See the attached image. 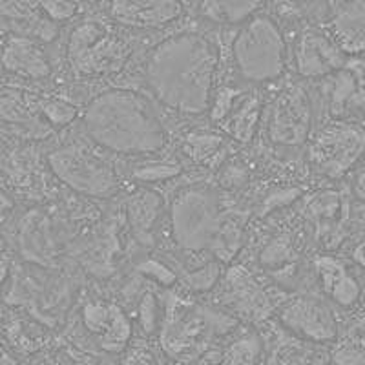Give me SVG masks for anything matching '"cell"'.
<instances>
[{"label": "cell", "mask_w": 365, "mask_h": 365, "mask_svg": "<svg viewBox=\"0 0 365 365\" xmlns=\"http://www.w3.org/2000/svg\"><path fill=\"white\" fill-rule=\"evenodd\" d=\"M217 48L195 31L172 35L150 51L145 81L155 99L179 113L200 115L210 108Z\"/></svg>", "instance_id": "cell-1"}, {"label": "cell", "mask_w": 365, "mask_h": 365, "mask_svg": "<svg viewBox=\"0 0 365 365\" xmlns=\"http://www.w3.org/2000/svg\"><path fill=\"white\" fill-rule=\"evenodd\" d=\"M84 132L113 154H155L166 145V132L154 106L130 88H112L88 103Z\"/></svg>", "instance_id": "cell-2"}, {"label": "cell", "mask_w": 365, "mask_h": 365, "mask_svg": "<svg viewBox=\"0 0 365 365\" xmlns=\"http://www.w3.org/2000/svg\"><path fill=\"white\" fill-rule=\"evenodd\" d=\"M232 58L241 79L269 83L287 66V44L282 29L269 15H254L243 22L232 42Z\"/></svg>", "instance_id": "cell-3"}, {"label": "cell", "mask_w": 365, "mask_h": 365, "mask_svg": "<svg viewBox=\"0 0 365 365\" xmlns=\"http://www.w3.org/2000/svg\"><path fill=\"white\" fill-rule=\"evenodd\" d=\"M128 44L93 19L79 22L68 35V61L83 77L115 73L128 61Z\"/></svg>", "instance_id": "cell-4"}, {"label": "cell", "mask_w": 365, "mask_h": 365, "mask_svg": "<svg viewBox=\"0 0 365 365\" xmlns=\"http://www.w3.org/2000/svg\"><path fill=\"white\" fill-rule=\"evenodd\" d=\"M221 227L217 200L208 188L192 187L175 195L170 208V228L181 249L192 252L212 249Z\"/></svg>", "instance_id": "cell-5"}, {"label": "cell", "mask_w": 365, "mask_h": 365, "mask_svg": "<svg viewBox=\"0 0 365 365\" xmlns=\"http://www.w3.org/2000/svg\"><path fill=\"white\" fill-rule=\"evenodd\" d=\"M51 172L71 190L108 197L117 190V175L103 155L83 145H66L48 155Z\"/></svg>", "instance_id": "cell-6"}, {"label": "cell", "mask_w": 365, "mask_h": 365, "mask_svg": "<svg viewBox=\"0 0 365 365\" xmlns=\"http://www.w3.org/2000/svg\"><path fill=\"white\" fill-rule=\"evenodd\" d=\"M309 155L319 174L341 178L365 155V128L345 120L331 123L314 137Z\"/></svg>", "instance_id": "cell-7"}, {"label": "cell", "mask_w": 365, "mask_h": 365, "mask_svg": "<svg viewBox=\"0 0 365 365\" xmlns=\"http://www.w3.org/2000/svg\"><path fill=\"white\" fill-rule=\"evenodd\" d=\"M312 104L298 84L285 88L276 97L269 115V137L274 145L302 146L311 135Z\"/></svg>", "instance_id": "cell-8"}, {"label": "cell", "mask_w": 365, "mask_h": 365, "mask_svg": "<svg viewBox=\"0 0 365 365\" xmlns=\"http://www.w3.org/2000/svg\"><path fill=\"white\" fill-rule=\"evenodd\" d=\"M282 324L302 340L327 344L338 334L336 318L329 305L314 296H296L283 305Z\"/></svg>", "instance_id": "cell-9"}, {"label": "cell", "mask_w": 365, "mask_h": 365, "mask_svg": "<svg viewBox=\"0 0 365 365\" xmlns=\"http://www.w3.org/2000/svg\"><path fill=\"white\" fill-rule=\"evenodd\" d=\"M83 325L88 334L106 353H123L132 338V324L120 307L106 302H91L83 311Z\"/></svg>", "instance_id": "cell-10"}, {"label": "cell", "mask_w": 365, "mask_h": 365, "mask_svg": "<svg viewBox=\"0 0 365 365\" xmlns=\"http://www.w3.org/2000/svg\"><path fill=\"white\" fill-rule=\"evenodd\" d=\"M294 61L302 77L316 79L340 71L345 66V53L329 35L305 29L296 42Z\"/></svg>", "instance_id": "cell-11"}, {"label": "cell", "mask_w": 365, "mask_h": 365, "mask_svg": "<svg viewBox=\"0 0 365 365\" xmlns=\"http://www.w3.org/2000/svg\"><path fill=\"white\" fill-rule=\"evenodd\" d=\"M182 9L174 0H120L110 4V17L126 28L154 29L178 21Z\"/></svg>", "instance_id": "cell-12"}, {"label": "cell", "mask_w": 365, "mask_h": 365, "mask_svg": "<svg viewBox=\"0 0 365 365\" xmlns=\"http://www.w3.org/2000/svg\"><path fill=\"white\" fill-rule=\"evenodd\" d=\"M0 63L6 71L26 79H46L51 73L50 61L41 46L24 35H15L6 42L0 53Z\"/></svg>", "instance_id": "cell-13"}, {"label": "cell", "mask_w": 365, "mask_h": 365, "mask_svg": "<svg viewBox=\"0 0 365 365\" xmlns=\"http://www.w3.org/2000/svg\"><path fill=\"white\" fill-rule=\"evenodd\" d=\"M331 112L364 113L365 115V64L341 68L329 79L327 91Z\"/></svg>", "instance_id": "cell-14"}, {"label": "cell", "mask_w": 365, "mask_h": 365, "mask_svg": "<svg viewBox=\"0 0 365 365\" xmlns=\"http://www.w3.org/2000/svg\"><path fill=\"white\" fill-rule=\"evenodd\" d=\"M210 319L200 311H192L179 318L174 325L163 332V347L168 356L188 358L200 353L205 341L208 340V325Z\"/></svg>", "instance_id": "cell-15"}, {"label": "cell", "mask_w": 365, "mask_h": 365, "mask_svg": "<svg viewBox=\"0 0 365 365\" xmlns=\"http://www.w3.org/2000/svg\"><path fill=\"white\" fill-rule=\"evenodd\" d=\"M331 24L332 41L344 53H365V0L338 4Z\"/></svg>", "instance_id": "cell-16"}, {"label": "cell", "mask_w": 365, "mask_h": 365, "mask_svg": "<svg viewBox=\"0 0 365 365\" xmlns=\"http://www.w3.org/2000/svg\"><path fill=\"white\" fill-rule=\"evenodd\" d=\"M314 267L319 285L336 305L347 309L353 307L354 303L360 299V283L354 279V276L349 272L344 263L331 256H319L316 257Z\"/></svg>", "instance_id": "cell-17"}, {"label": "cell", "mask_w": 365, "mask_h": 365, "mask_svg": "<svg viewBox=\"0 0 365 365\" xmlns=\"http://www.w3.org/2000/svg\"><path fill=\"white\" fill-rule=\"evenodd\" d=\"M228 298L234 309L250 316L254 319L265 318L270 311V303L267 299L262 287L257 285L245 269H234L228 278Z\"/></svg>", "instance_id": "cell-18"}, {"label": "cell", "mask_w": 365, "mask_h": 365, "mask_svg": "<svg viewBox=\"0 0 365 365\" xmlns=\"http://www.w3.org/2000/svg\"><path fill=\"white\" fill-rule=\"evenodd\" d=\"M126 220L139 241L152 240L155 223L163 210L161 195L154 190H139L126 200Z\"/></svg>", "instance_id": "cell-19"}, {"label": "cell", "mask_w": 365, "mask_h": 365, "mask_svg": "<svg viewBox=\"0 0 365 365\" xmlns=\"http://www.w3.org/2000/svg\"><path fill=\"white\" fill-rule=\"evenodd\" d=\"M259 119V99L257 97H237L228 115L225 117V128L237 141H249Z\"/></svg>", "instance_id": "cell-20"}, {"label": "cell", "mask_w": 365, "mask_h": 365, "mask_svg": "<svg viewBox=\"0 0 365 365\" xmlns=\"http://www.w3.org/2000/svg\"><path fill=\"white\" fill-rule=\"evenodd\" d=\"M263 358V341L256 331L241 332L230 340L217 365H259Z\"/></svg>", "instance_id": "cell-21"}, {"label": "cell", "mask_w": 365, "mask_h": 365, "mask_svg": "<svg viewBox=\"0 0 365 365\" xmlns=\"http://www.w3.org/2000/svg\"><path fill=\"white\" fill-rule=\"evenodd\" d=\"M262 4L259 2H205L200 6V13L205 19L212 22H217V24H243V22L249 21L250 17H254L257 11H259Z\"/></svg>", "instance_id": "cell-22"}, {"label": "cell", "mask_w": 365, "mask_h": 365, "mask_svg": "<svg viewBox=\"0 0 365 365\" xmlns=\"http://www.w3.org/2000/svg\"><path fill=\"white\" fill-rule=\"evenodd\" d=\"M0 119L11 125H28L34 120V108L21 90H0Z\"/></svg>", "instance_id": "cell-23"}, {"label": "cell", "mask_w": 365, "mask_h": 365, "mask_svg": "<svg viewBox=\"0 0 365 365\" xmlns=\"http://www.w3.org/2000/svg\"><path fill=\"white\" fill-rule=\"evenodd\" d=\"M311 356L309 351L298 344L296 340H283L279 341L274 351H270V356L267 365H309Z\"/></svg>", "instance_id": "cell-24"}, {"label": "cell", "mask_w": 365, "mask_h": 365, "mask_svg": "<svg viewBox=\"0 0 365 365\" xmlns=\"http://www.w3.org/2000/svg\"><path fill=\"white\" fill-rule=\"evenodd\" d=\"M223 141L221 137L216 135V133H194L187 139V145H185V150L187 154L190 155L194 161L205 163L216 154L217 150L221 148Z\"/></svg>", "instance_id": "cell-25"}, {"label": "cell", "mask_w": 365, "mask_h": 365, "mask_svg": "<svg viewBox=\"0 0 365 365\" xmlns=\"http://www.w3.org/2000/svg\"><path fill=\"white\" fill-rule=\"evenodd\" d=\"M332 365H365V340H347L332 351Z\"/></svg>", "instance_id": "cell-26"}, {"label": "cell", "mask_w": 365, "mask_h": 365, "mask_svg": "<svg viewBox=\"0 0 365 365\" xmlns=\"http://www.w3.org/2000/svg\"><path fill=\"white\" fill-rule=\"evenodd\" d=\"M292 257V245L289 236H278L262 252V263L269 267H282Z\"/></svg>", "instance_id": "cell-27"}, {"label": "cell", "mask_w": 365, "mask_h": 365, "mask_svg": "<svg viewBox=\"0 0 365 365\" xmlns=\"http://www.w3.org/2000/svg\"><path fill=\"white\" fill-rule=\"evenodd\" d=\"M41 112L44 113L46 119L50 120L53 126H64L75 119L77 115V108L68 104L66 101L61 99H48L42 101Z\"/></svg>", "instance_id": "cell-28"}, {"label": "cell", "mask_w": 365, "mask_h": 365, "mask_svg": "<svg viewBox=\"0 0 365 365\" xmlns=\"http://www.w3.org/2000/svg\"><path fill=\"white\" fill-rule=\"evenodd\" d=\"M181 172V166L175 165V163H146V165L139 166L135 172H133V178L141 179V181H163V179L174 178Z\"/></svg>", "instance_id": "cell-29"}, {"label": "cell", "mask_w": 365, "mask_h": 365, "mask_svg": "<svg viewBox=\"0 0 365 365\" xmlns=\"http://www.w3.org/2000/svg\"><path fill=\"white\" fill-rule=\"evenodd\" d=\"M38 9H41L42 15H44L48 21L57 24V22L70 21L75 13H77V9H79V4H75V2L51 0V2H41V4H38Z\"/></svg>", "instance_id": "cell-30"}, {"label": "cell", "mask_w": 365, "mask_h": 365, "mask_svg": "<svg viewBox=\"0 0 365 365\" xmlns=\"http://www.w3.org/2000/svg\"><path fill=\"white\" fill-rule=\"evenodd\" d=\"M217 274H220V270H217V265L212 262L210 265L203 267V269L197 270V272L190 274L188 282H190V285L194 287L195 291H205V289H210V287L216 283Z\"/></svg>", "instance_id": "cell-31"}, {"label": "cell", "mask_w": 365, "mask_h": 365, "mask_svg": "<svg viewBox=\"0 0 365 365\" xmlns=\"http://www.w3.org/2000/svg\"><path fill=\"white\" fill-rule=\"evenodd\" d=\"M120 365H170L148 349H132Z\"/></svg>", "instance_id": "cell-32"}, {"label": "cell", "mask_w": 365, "mask_h": 365, "mask_svg": "<svg viewBox=\"0 0 365 365\" xmlns=\"http://www.w3.org/2000/svg\"><path fill=\"white\" fill-rule=\"evenodd\" d=\"M139 318H141V324L146 331H154L155 329V319H158V302L150 292H146L145 298L141 299V305H139Z\"/></svg>", "instance_id": "cell-33"}, {"label": "cell", "mask_w": 365, "mask_h": 365, "mask_svg": "<svg viewBox=\"0 0 365 365\" xmlns=\"http://www.w3.org/2000/svg\"><path fill=\"white\" fill-rule=\"evenodd\" d=\"M141 270L146 276H150V278L158 279L161 285H172V283L175 282L174 272L166 269V267L159 262H146V265L143 267Z\"/></svg>", "instance_id": "cell-34"}, {"label": "cell", "mask_w": 365, "mask_h": 365, "mask_svg": "<svg viewBox=\"0 0 365 365\" xmlns=\"http://www.w3.org/2000/svg\"><path fill=\"white\" fill-rule=\"evenodd\" d=\"M354 192L361 201H365V166H361L354 175Z\"/></svg>", "instance_id": "cell-35"}, {"label": "cell", "mask_w": 365, "mask_h": 365, "mask_svg": "<svg viewBox=\"0 0 365 365\" xmlns=\"http://www.w3.org/2000/svg\"><path fill=\"white\" fill-rule=\"evenodd\" d=\"M353 256H354V262H356L358 265H360L361 269L365 270V237L356 245V249H354Z\"/></svg>", "instance_id": "cell-36"}, {"label": "cell", "mask_w": 365, "mask_h": 365, "mask_svg": "<svg viewBox=\"0 0 365 365\" xmlns=\"http://www.w3.org/2000/svg\"><path fill=\"white\" fill-rule=\"evenodd\" d=\"M29 365H61V364H57V361L51 360V358H38V360H35L34 364H29Z\"/></svg>", "instance_id": "cell-37"}, {"label": "cell", "mask_w": 365, "mask_h": 365, "mask_svg": "<svg viewBox=\"0 0 365 365\" xmlns=\"http://www.w3.org/2000/svg\"><path fill=\"white\" fill-rule=\"evenodd\" d=\"M6 208H9V200L2 194V192H0V212L6 210Z\"/></svg>", "instance_id": "cell-38"}, {"label": "cell", "mask_w": 365, "mask_h": 365, "mask_svg": "<svg viewBox=\"0 0 365 365\" xmlns=\"http://www.w3.org/2000/svg\"><path fill=\"white\" fill-rule=\"evenodd\" d=\"M6 274H8V267H6L4 262H0V285L6 279Z\"/></svg>", "instance_id": "cell-39"}, {"label": "cell", "mask_w": 365, "mask_h": 365, "mask_svg": "<svg viewBox=\"0 0 365 365\" xmlns=\"http://www.w3.org/2000/svg\"><path fill=\"white\" fill-rule=\"evenodd\" d=\"M0 365H13L11 358L6 356V354L2 353V351H0Z\"/></svg>", "instance_id": "cell-40"}, {"label": "cell", "mask_w": 365, "mask_h": 365, "mask_svg": "<svg viewBox=\"0 0 365 365\" xmlns=\"http://www.w3.org/2000/svg\"><path fill=\"white\" fill-rule=\"evenodd\" d=\"M356 329H358V332H360L361 336H364V338H365V316H364V318H361V319H360V322H358Z\"/></svg>", "instance_id": "cell-41"}, {"label": "cell", "mask_w": 365, "mask_h": 365, "mask_svg": "<svg viewBox=\"0 0 365 365\" xmlns=\"http://www.w3.org/2000/svg\"><path fill=\"white\" fill-rule=\"evenodd\" d=\"M2 154H4V146H2V141H0V158H2Z\"/></svg>", "instance_id": "cell-42"}]
</instances>
